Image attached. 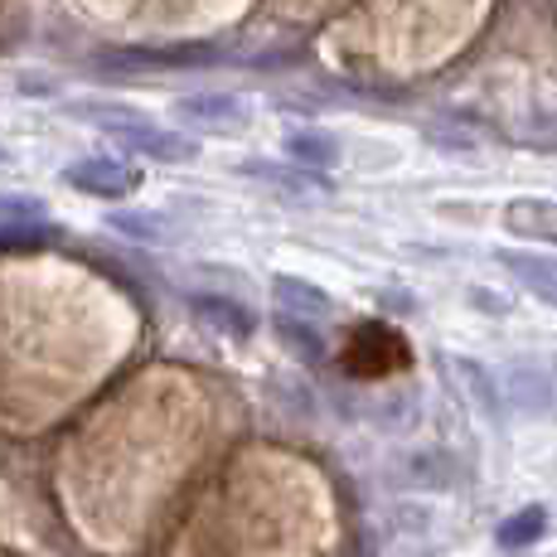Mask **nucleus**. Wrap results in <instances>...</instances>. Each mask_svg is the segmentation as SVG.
<instances>
[{
  "label": "nucleus",
  "mask_w": 557,
  "mask_h": 557,
  "mask_svg": "<svg viewBox=\"0 0 557 557\" xmlns=\"http://www.w3.org/2000/svg\"><path fill=\"white\" fill-rule=\"evenodd\" d=\"M63 116L98 126V132L112 136L122 151L160 160V165H189V160L199 156V146L189 141V136L165 132V126H156L151 116L136 112V107H126V102H63Z\"/></svg>",
  "instance_id": "obj_1"
},
{
  "label": "nucleus",
  "mask_w": 557,
  "mask_h": 557,
  "mask_svg": "<svg viewBox=\"0 0 557 557\" xmlns=\"http://www.w3.org/2000/svg\"><path fill=\"white\" fill-rule=\"evenodd\" d=\"M63 185L78 189V195H88V199L116 203V199H126V195L141 189V170L126 165V160H116V156H83L63 170Z\"/></svg>",
  "instance_id": "obj_2"
},
{
  "label": "nucleus",
  "mask_w": 557,
  "mask_h": 557,
  "mask_svg": "<svg viewBox=\"0 0 557 557\" xmlns=\"http://www.w3.org/2000/svg\"><path fill=\"white\" fill-rule=\"evenodd\" d=\"M175 116L199 132H238V126H248V102L233 92H189L175 102Z\"/></svg>",
  "instance_id": "obj_3"
},
{
  "label": "nucleus",
  "mask_w": 557,
  "mask_h": 557,
  "mask_svg": "<svg viewBox=\"0 0 557 557\" xmlns=\"http://www.w3.org/2000/svg\"><path fill=\"white\" fill-rule=\"evenodd\" d=\"M243 175L257 180V185H272L292 199H306V195H330V180L320 170H306V165H276V160H243Z\"/></svg>",
  "instance_id": "obj_4"
},
{
  "label": "nucleus",
  "mask_w": 557,
  "mask_h": 557,
  "mask_svg": "<svg viewBox=\"0 0 557 557\" xmlns=\"http://www.w3.org/2000/svg\"><path fill=\"white\" fill-rule=\"evenodd\" d=\"M189 310H195L209 330H219V335H228V339H252V330H257L252 310L243 301H233V296H219V292H195L189 296Z\"/></svg>",
  "instance_id": "obj_5"
},
{
  "label": "nucleus",
  "mask_w": 557,
  "mask_h": 557,
  "mask_svg": "<svg viewBox=\"0 0 557 557\" xmlns=\"http://www.w3.org/2000/svg\"><path fill=\"white\" fill-rule=\"evenodd\" d=\"M272 296L286 315H301V320H325L335 310V301L315 282H301V276H272Z\"/></svg>",
  "instance_id": "obj_6"
},
{
  "label": "nucleus",
  "mask_w": 557,
  "mask_h": 557,
  "mask_svg": "<svg viewBox=\"0 0 557 557\" xmlns=\"http://www.w3.org/2000/svg\"><path fill=\"white\" fill-rule=\"evenodd\" d=\"M499 262L509 267V276L519 286H529L539 301L557 306V257H533V252H505Z\"/></svg>",
  "instance_id": "obj_7"
},
{
  "label": "nucleus",
  "mask_w": 557,
  "mask_h": 557,
  "mask_svg": "<svg viewBox=\"0 0 557 557\" xmlns=\"http://www.w3.org/2000/svg\"><path fill=\"white\" fill-rule=\"evenodd\" d=\"M286 156L306 170H330L339 160V141L320 126H296V132H286Z\"/></svg>",
  "instance_id": "obj_8"
},
{
  "label": "nucleus",
  "mask_w": 557,
  "mask_h": 557,
  "mask_svg": "<svg viewBox=\"0 0 557 557\" xmlns=\"http://www.w3.org/2000/svg\"><path fill=\"white\" fill-rule=\"evenodd\" d=\"M505 223H509V233H519V238L557 243V203H548V199H513L505 209Z\"/></svg>",
  "instance_id": "obj_9"
},
{
  "label": "nucleus",
  "mask_w": 557,
  "mask_h": 557,
  "mask_svg": "<svg viewBox=\"0 0 557 557\" xmlns=\"http://www.w3.org/2000/svg\"><path fill=\"white\" fill-rule=\"evenodd\" d=\"M509 398L519 412H548L557 403V388H553V373L543 369H529V363H519V369L509 373Z\"/></svg>",
  "instance_id": "obj_10"
},
{
  "label": "nucleus",
  "mask_w": 557,
  "mask_h": 557,
  "mask_svg": "<svg viewBox=\"0 0 557 557\" xmlns=\"http://www.w3.org/2000/svg\"><path fill=\"white\" fill-rule=\"evenodd\" d=\"M543 529H548V509L543 505H529V509H519V513H509L505 523L495 529V543L505 553H523V548H533V543L543 539Z\"/></svg>",
  "instance_id": "obj_11"
},
{
  "label": "nucleus",
  "mask_w": 557,
  "mask_h": 557,
  "mask_svg": "<svg viewBox=\"0 0 557 557\" xmlns=\"http://www.w3.org/2000/svg\"><path fill=\"white\" fill-rule=\"evenodd\" d=\"M107 228H116L122 238H136V243H170L175 238V228H170L156 209H116V213H107Z\"/></svg>",
  "instance_id": "obj_12"
},
{
  "label": "nucleus",
  "mask_w": 557,
  "mask_h": 557,
  "mask_svg": "<svg viewBox=\"0 0 557 557\" xmlns=\"http://www.w3.org/2000/svg\"><path fill=\"white\" fill-rule=\"evenodd\" d=\"M276 335H282V345L292 349L296 359H306V363H320L325 359V335H320L310 320H301V315H276Z\"/></svg>",
  "instance_id": "obj_13"
},
{
  "label": "nucleus",
  "mask_w": 557,
  "mask_h": 557,
  "mask_svg": "<svg viewBox=\"0 0 557 557\" xmlns=\"http://www.w3.org/2000/svg\"><path fill=\"white\" fill-rule=\"evenodd\" d=\"M59 243V228L49 219H25V223H0V248L5 252H39Z\"/></svg>",
  "instance_id": "obj_14"
},
{
  "label": "nucleus",
  "mask_w": 557,
  "mask_h": 557,
  "mask_svg": "<svg viewBox=\"0 0 557 557\" xmlns=\"http://www.w3.org/2000/svg\"><path fill=\"white\" fill-rule=\"evenodd\" d=\"M456 373H460V379H466V393H470V398H475V403L485 407L490 417H495V412H499V393H495V379H490V373L480 369L475 359H456Z\"/></svg>",
  "instance_id": "obj_15"
},
{
  "label": "nucleus",
  "mask_w": 557,
  "mask_h": 557,
  "mask_svg": "<svg viewBox=\"0 0 557 557\" xmlns=\"http://www.w3.org/2000/svg\"><path fill=\"white\" fill-rule=\"evenodd\" d=\"M45 199L35 195H0V223H25V219H45Z\"/></svg>",
  "instance_id": "obj_16"
},
{
  "label": "nucleus",
  "mask_w": 557,
  "mask_h": 557,
  "mask_svg": "<svg viewBox=\"0 0 557 557\" xmlns=\"http://www.w3.org/2000/svg\"><path fill=\"white\" fill-rule=\"evenodd\" d=\"M15 88L20 92H35V98H59V83H53V78H20Z\"/></svg>",
  "instance_id": "obj_17"
},
{
  "label": "nucleus",
  "mask_w": 557,
  "mask_h": 557,
  "mask_svg": "<svg viewBox=\"0 0 557 557\" xmlns=\"http://www.w3.org/2000/svg\"><path fill=\"white\" fill-rule=\"evenodd\" d=\"M5 160H10V156H5V146H0V165H5Z\"/></svg>",
  "instance_id": "obj_18"
}]
</instances>
